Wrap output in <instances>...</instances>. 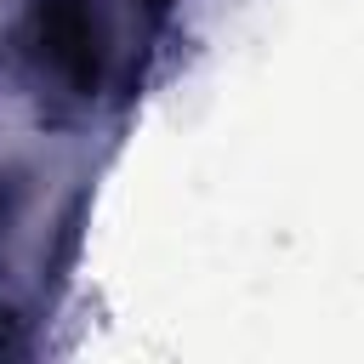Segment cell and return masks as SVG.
<instances>
[{"instance_id":"1","label":"cell","mask_w":364,"mask_h":364,"mask_svg":"<svg viewBox=\"0 0 364 364\" xmlns=\"http://www.w3.org/2000/svg\"><path fill=\"white\" fill-rule=\"evenodd\" d=\"M119 68L114 23L102 0H23L17 6V74L34 114L57 131L97 114Z\"/></svg>"},{"instance_id":"2","label":"cell","mask_w":364,"mask_h":364,"mask_svg":"<svg viewBox=\"0 0 364 364\" xmlns=\"http://www.w3.org/2000/svg\"><path fill=\"white\" fill-rule=\"evenodd\" d=\"M176 11H182V0H136V34H142V46H159L171 34Z\"/></svg>"},{"instance_id":"3","label":"cell","mask_w":364,"mask_h":364,"mask_svg":"<svg viewBox=\"0 0 364 364\" xmlns=\"http://www.w3.org/2000/svg\"><path fill=\"white\" fill-rule=\"evenodd\" d=\"M28 347V318L11 296H0V358H17Z\"/></svg>"}]
</instances>
